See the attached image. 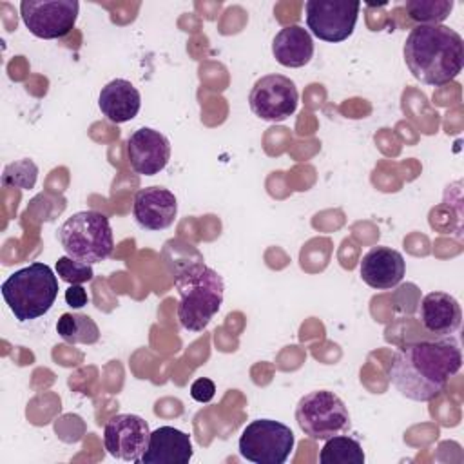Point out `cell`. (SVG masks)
Instances as JSON below:
<instances>
[{"mask_svg": "<svg viewBox=\"0 0 464 464\" xmlns=\"http://www.w3.org/2000/svg\"><path fill=\"white\" fill-rule=\"evenodd\" d=\"M462 353L453 337L408 343L395 352L388 377L401 395L428 402L437 399L448 381L459 373Z\"/></svg>", "mask_w": 464, "mask_h": 464, "instance_id": "6da1fadb", "label": "cell"}, {"mask_svg": "<svg viewBox=\"0 0 464 464\" xmlns=\"http://www.w3.org/2000/svg\"><path fill=\"white\" fill-rule=\"evenodd\" d=\"M402 53L411 76L431 87L450 83L464 65L462 36L448 25H415Z\"/></svg>", "mask_w": 464, "mask_h": 464, "instance_id": "7a4b0ae2", "label": "cell"}, {"mask_svg": "<svg viewBox=\"0 0 464 464\" xmlns=\"http://www.w3.org/2000/svg\"><path fill=\"white\" fill-rule=\"evenodd\" d=\"M174 286L179 294V324L188 332L205 330L223 304V277L203 263H188L176 274Z\"/></svg>", "mask_w": 464, "mask_h": 464, "instance_id": "3957f363", "label": "cell"}, {"mask_svg": "<svg viewBox=\"0 0 464 464\" xmlns=\"http://www.w3.org/2000/svg\"><path fill=\"white\" fill-rule=\"evenodd\" d=\"M2 297L20 323L42 317L58 295V279L49 265L34 261L2 283Z\"/></svg>", "mask_w": 464, "mask_h": 464, "instance_id": "277c9868", "label": "cell"}, {"mask_svg": "<svg viewBox=\"0 0 464 464\" xmlns=\"http://www.w3.org/2000/svg\"><path fill=\"white\" fill-rule=\"evenodd\" d=\"M58 239L65 256L87 265L105 261L114 248L109 218L98 210H82L67 218L58 228Z\"/></svg>", "mask_w": 464, "mask_h": 464, "instance_id": "5b68a950", "label": "cell"}, {"mask_svg": "<svg viewBox=\"0 0 464 464\" xmlns=\"http://www.w3.org/2000/svg\"><path fill=\"white\" fill-rule=\"evenodd\" d=\"M295 420L312 440H326L350 430V411L344 402L328 390L303 395L295 406Z\"/></svg>", "mask_w": 464, "mask_h": 464, "instance_id": "8992f818", "label": "cell"}, {"mask_svg": "<svg viewBox=\"0 0 464 464\" xmlns=\"http://www.w3.org/2000/svg\"><path fill=\"white\" fill-rule=\"evenodd\" d=\"M292 430L272 419H257L245 426L239 437V453L254 464H283L294 450Z\"/></svg>", "mask_w": 464, "mask_h": 464, "instance_id": "52a82bcc", "label": "cell"}, {"mask_svg": "<svg viewBox=\"0 0 464 464\" xmlns=\"http://www.w3.org/2000/svg\"><path fill=\"white\" fill-rule=\"evenodd\" d=\"M76 0H22L20 16L31 34L44 40H56L71 33L78 20Z\"/></svg>", "mask_w": 464, "mask_h": 464, "instance_id": "ba28073f", "label": "cell"}, {"mask_svg": "<svg viewBox=\"0 0 464 464\" xmlns=\"http://www.w3.org/2000/svg\"><path fill=\"white\" fill-rule=\"evenodd\" d=\"M361 4L348 0H308L304 4L306 25L310 33L330 44H337L352 36Z\"/></svg>", "mask_w": 464, "mask_h": 464, "instance_id": "9c48e42d", "label": "cell"}, {"mask_svg": "<svg viewBox=\"0 0 464 464\" xmlns=\"http://www.w3.org/2000/svg\"><path fill=\"white\" fill-rule=\"evenodd\" d=\"M297 103V87L290 78L283 74L261 76L248 94L250 111L257 118L272 123H279L290 118L295 112Z\"/></svg>", "mask_w": 464, "mask_h": 464, "instance_id": "30bf717a", "label": "cell"}, {"mask_svg": "<svg viewBox=\"0 0 464 464\" xmlns=\"http://www.w3.org/2000/svg\"><path fill=\"white\" fill-rule=\"evenodd\" d=\"M150 439V430L145 419L134 413H118L103 426V446L120 460L140 464Z\"/></svg>", "mask_w": 464, "mask_h": 464, "instance_id": "8fae6325", "label": "cell"}, {"mask_svg": "<svg viewBox=\"0 0 464 464\" xmlns=\"http://www.w3.org/2000/svg\"><path fill=\"white\" fill-rule=\"evenodd\" d=\"M127 160L136 174L154 176L170 160V141L160 130L140 127L127 140Z\"/></svg>", "mask_w": 464, "mask_h": 464, "instance_id": "7c38bea8", "label": "cell"}, {"mask_svg": "<svg viewBox=\"0 0 464 464\" xmlns=\"http://www.w3.org/2000/svg\"><path fill=\"white\" fill-rule=\"evenodd\" d=\"M178 214L176 196L163 187H145L134 196L132 216L136 223L145 230L169 228Z\"/></svg>", "mask_w": 464, "mask_h": 464, "instance_id": "4fadbf2b", "label": "cell"}, {"mask_svg": "<svg viewBox=\"0 0 464 464\" xmlns=\"http://www.w3.org/2000/svg\"><path fill=\"white\" fill-rule=\"evenodd\" d=\"M359 274L368 286L375 290H390L402 281L406 261L402 254L392 246H373L362 256Z\"/></svg>", "mask_w": 464, "mask_h": 464, "instance_id": "5bb4252c", "label": "cell"}, {"mask_svg": "<svg viewBox=\"0 0 464 464\" xmlns=\"http://www.w3.org/2000/svg\"><path fill=\"white\" fill-rule=\"evenodd\" d=\"M190 435L174 428L160 426L150 431L149 446L140 459V464H188L192 459Z\"/></svg>", "mask_w": 464, "mask_h": 464, "instance_id": "9a60e30c", "label": "cell"}, {"mask_svg": "<svg viewBox=\"0 0 464 464\" xmlns=\"http://www.w3.org/2000/svg\"><path fill=\"white\" fill-rule=\"evenodd\" d=\"M419 317L430 334L450 337L460 328L462 310L453 295L446 292H430L420 301Z\"/></svg>", "mask_w": 464, "mask_h": 464, "instance_id": "2e32d148", "label": "cell"}, {"mask_svg": "<svg viewBox=\"0 0 464 464\" xmlns=\"http://www.w3.org/2000/svg\"><path fill=\"white\" fill-rule=\"evenodd\" d=\"M98 107L102 114L112 123H125L136 118L141 107L140 91L123 78L111 80L102 87L98 96Z\"/></svg>", "mask_w": 464, "mask_h": 464, "instance_id": "e0dca14e", "label": "cell"}, {"mask_svg": "<svg viewBox=\"0 0 464 464\" xmlns=\"http://www.w3.org/2000/svg\"><path fill=\"white\" fill-rule=\"evenodd\" d=\"M272 54L283 67H303L314 56L312 34L301 25H286L274 36Z\"/></svg>", "mask_w": 464, "mask_h": 464, "instance_id": "ac0fdd59", "label": "cell"}, {"mask_svg": "<svg viewBox=\"0 0 464 464\" xmlns=\"http://www.w3.org/2000/svg\"><path fill=\"white\" fill-rule=\"evenodd\" d=\"M56 334L69 344H94L100 341V328L91 315L65 312L56 321Z\"/></svg>", "mask_w": 464, "mask_h": 464, "instance_id": "d6986e66", "label": "cell"}, {"mask_svg": "<svg viewBox=\"0 0 464 464\" xmlns=\"http://www.w3.org/2000/svg\"><path fill=\"white\" fill-rule=\"evenodd\" d=\"M366 457L359 440L341 433L324 440L319 453L321 464H364Z\"/></svg>", "mask_w": 464, "mask_h": 464, "instance_id": "ffe728a7", "label": "cell"}, {"mask_svg": "<svg viewBox=\"0 0 464 464\" xmlns=\"http://www.w3.org/2000/svg\"><path fill=\"white\" fill-rule=\"evenodd\" d=\"M453 9V0H410L406 11L419 25H440Z\"/></svg>", "mask_w": 464, "mask_h": 464, "instance_id": "44dd1931", "label": "cell"}, {"mask_svg": "<svg viewBox=\"0 0 464 464\" xmlns=\"http://www.w3.org/2000/svg\"><path fill=\"white\" fill-rule=\"evenodd\" d=\"M54 268H56V276H60V279L69 285H83L94 277L92 265L76 261L69 256L58 257Z\"/></svg>", "mask_w": 464, "mask_h": 464, "instance_id": "7402d4cb", "label": "cell"}, {"mask_svg": "<svg viewBox=\"0 0 464 464\" xmlns=\"http://www.w3.org/2000/svg\"><path fill=\"white\" fill-rule=\"evenodd\" d=\"M36 174H38L36 165L31 160H22L5 167L4 185L31 188L36 183Z\"/></svg>", "mask_w": 464, "mask_h": 464, "instance_id": "603a6c76", "label": "cell"}, {"mask_svg": "<svg viewBox=\"0 0 464 464\" xmlns=\"http://www.w3.org/2000/svg\"><path fill=\"white\" fill-rule=\"evenodd\" d=\"M214 395H216V384L207 377H199L190 384V397L196 402H210Z\"/></svg>", "mask_w": 464, "mask_h": 464, "instance_id": "cb8c5ba5", "label": "cell"}, {"mask_svg": "<svg viewBox=\"0 0 464 464\" xmlns=\"http://www.w3.org/2000/svg\"><path fill=\"white\" fill-rule=\"evenodd\" d=\"M65 303L71 306V308H82L89 303V295L85 292V288L82 285H71L67 290H65Z\"/></svg>", "mask_w": 464, "mask_h": 464, "instance_id": "d4e9b609", "label": "cell"}]
</instances>
